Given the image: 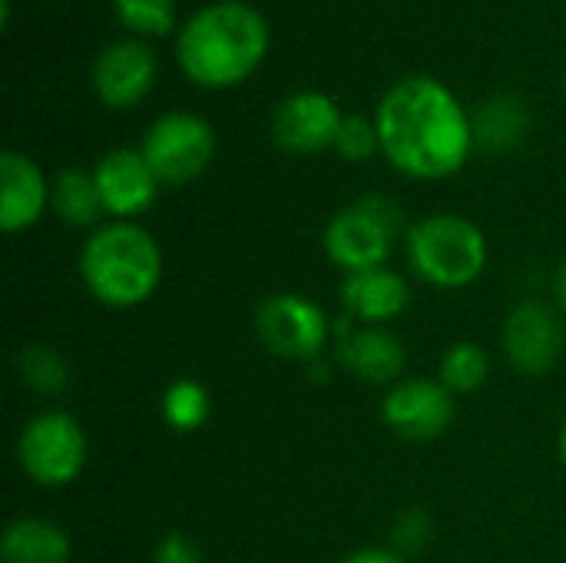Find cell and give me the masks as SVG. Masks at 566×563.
<instances>
[{
  "label": "cell",
  "instance_id": "cell-23",
  "mask_svg": "<svg viewBox=\"0 0 566 563\" xmlns=\"http://www.w3.org/2000/svg\"><path fill=\"white\" fill-rule=\"evenodd\" d=\"M123 27L143 37H159L176 27V0H109Z\"/></svg>",
  "mask_w": 566,
  "mask_h": 563
},
{
  "label": "cell",
  "instance_id": "cell-8",
  "mask_svg": "<svg viewBox=\"0 0 566 563\" xmlns=\"http://www.w3.org/2000/svg\"><path fill=\"white\" fill-rule=\"evenodd\" d=\"M255 332L262 345L289 362H318L335 338V325L318 302L298 292H275L255 312Z\"/></svg>",
  "mask_w": 566,
  "mask_h": 563
},
{
  "label": "cell",
  "instance_id": "cell-1",
  "mask_svg": "<svg viewBox=\"0 0 566 563\" xmlns=\"http://www.w3.org/2000/svg\"><path fill=\"white\" fill-rule=\"evenodd\" d=\"M375 126L381 156L411 179H448L464 169L474 143V119L464 103L434 76H405L385 90Z\"/></svg>",
  "mask_w": 566,
  "mask_h": 563
},
{
  "label": "cell",
  "instance_id": "cell-9",
  "mask_svg": "<svg viewBox=\"0 0 566 563\" xmlns=\"http://www.w3.org/2000/svg\"><path fill=\"white\" fill-rule=\"evenodd\" d=\"M501 345L507 362L531 378H544L551 375L566 348V325L564 312L551 302H521L501 332Z\"/></svg>",
  "mask_w": 566,
  "mask_h": 563
},
{
  "label": "cell",
  "instance_id": "cell-27",
  "mask_svg": "<svg viewBox=\"0 0 566 563\" xmlns=\"http://www.w3.org/2000/svg\"><path fill=\"white\" fill-rule=\"evenodd\" d=\"M338 563H405V557L391 548H361L355 554H348L345 561Z\"/></svg>",
  "mask_w": 566,
  "mask_h": 563
},
{
  "label": "cell",
  "instance_id": "cell-19",
  "mask_svg": "<svg viewBox=\"0 0 566 563\" xmlns=\"http://www.w3.org/2000/svg\"><path fill=\"white\" fill-rule=\"evenodd\" d=\"M50 206L73 229L99 226V216H106L93 173H86L80 166H66L53 176V202Z\"/></svg>",
  "mask_w": 566,
  "mask_h": 563
},
{
  "label": "cell",
  "instance_id": "cell-16",
  "mask_svg": "<svg viewBox=\"0 0 566 563\" xmlns=\"http://www.w3.org/2000/svg\"><path fill=\"white\" fill-rule=\"evenodd\" d=\"M342 305L358 325H388L411 305L408 279L388 265L352 272L342 279Z\"/></svg>",
  "mask_w": 566,
  "mask_h": 563
},
{
  "label": "cell",
  "instance_id": "cell-18",
  "mask_svg": "<svg viewBox=\"0 0 566 563\" xmlns=\"http://www.w3.org/2000/svg\"><path fill=\"white\" fill-rule=\"evenodd\" d=\"M471 119H474V143L491 153H507L521 146L524 136L531 133V113L524 100H517L514 93H497L484 100L478 113H471Z\"/></svg>",
  "mask_w": 566,
  "mask_h": 563
},
{
  "label": "cell",
  "instance_id": "cell-26",
  "mask_svg": "<svg viewBox=\"0 0 566 563\" xmlns=\"http://www.w3.org/2000/svg\"><path fill=\"white\" fill-rule=\"evenodd\" d=\"M153 563H206L202 551L196 548V541H189L179 531H169L159 538L156 551H153Z\"/></svg>",
  "mask_w": 566,
  "mask_h": 563
},
{
  "label": "cell",
  "instance_id": "cell-4",
  "mask_svg": "<svg viewBox=\"0 0 566 563\" xmlns=\"http://www.w3.org/2000/svg\"><path fill=\"white\" fill-rule=\"evenodd\" d=\"M405 252L415 275L434 289L474 285L491 259L484 229L461 212H434L405 232Z\"/></svg>",
  "mask_w": 566,
  "mask_h": 563
},
{
  "label": "cell",
  "instance_id": "cell-10",
  "mask_svg": "<svg viewBox=\"0 0 566 563\" xmlns=\"http://www.w3.org/2000/svg\"><path fill=\"white\" fill-rule=\"evenodd\" d=\"M342 106L322 90H295L272 113V139L279 149L295 156H312L335 149L342 129Z\"/></svg>",
  "mask_w": 566,
  "mask_h": 563
},
{
  "label": "cell",
  "instance_id": "cell-6",
  "mask_svg": "<svg viewBox=\"0 0 566 563\" xmlns=\"http://www.w3.org/2000/svg\"><path fill=\"white\" fill-rule=\"evenodd\" d=\"M90 458V441L83 425L70 411L33 415L17 438V465L40 488L73 484Z\"/></svg>",
  "mask_w": 566,
  "mask_h": 563
},
{
  "label": "cell",
  "instance_id": "cell-5",
  "mask_svg": "<svg viewBox=\"0 0 566 563\" xmlns=\"http://www.w3.org/2000/svg\"><path fill=\"white\" fill-rule=\"evenodd\" d=\"M401 232H405L401 206L381 192H371V196L348 202L328 219L322 232V246H325V256L345 275H352V272L388 265Z\"/></svg>",
  "mask_w": 566,
  "mask_h": 563
},
{
  "label": "cell",
  "instance_id": "cell-20",
  "mask_svg": "<svg viewBox=\"0 0 566 563\" xmlns=\"http://www.w3.org/2000/svg\"><path fill=\"white\" fill-rule=\"evenodd\" d=\"M488 375H491V358L478 342L451 345L438 365V378L451 395H471V392L484 388Z\"/></svg>",
  "mask_w": 566,
  "mask_h": 563
},
{
  "label": "cell",
  "instance_id": "cell-7",
  "mask_svg": "<svg viewBox=\"0 0 566 563\" xmlns=\"http://www.w3.org/2000/svg\"><path fill=\"white\" fill-rule=\"evenodd\" d=\"M139 153L146 156L163 186H182L209 169L216 156V129L199 113L169 110L149 123Z\"/></svg>",
  "mask_w": 566,
  "mask_h": 563
},
{
  "label": "cell",
  "instance_id": "cell-29",
  "mask_svg": "<svg viewBox=\"0 0 566 563\" xmlns=\"http://www.w3.org/2000/svg\"><path fill=\"white\" fill-rule=\"evenodd\" d=\"M557 455H560V461H564L566 468V418L564 425H560V431H557Z\"/></svg>",
  "mask_w": 566,
  "mask_h": 563
},
{
  "label": "cell",
  "instance_id": "cell-3",
  "mask_svg": "<svg viewBox=\"0 0 566 563\" xmlns=\"http://www.w3.org/2000/svg\"><path fill=\"white\" fill-rule=\"evenodd\" d=\"M80 279L93 302L106 309H136L149 302L163 282V249L139 222L109 219L83 242Z\"/></svg>",
  "mask_w": 566,
  "mask_h": 563
},
{
  "label": "cell",
  "instance_id": "cell-17",
  "mask_svg": "<svg viewBox=\"0 0 566 563\" xmlns=\"http://www.w3.org/2000/svg\"><path fill=\"white\" fill-rule=\"evenodd\" d=\"M73 544L66 531L46 518H17L0 534L3 563H70Z\"/></svg>",
  "mask_w": 566,
  "mask_h": 563
},
{
  "label": "cell",
  "instance_id": "cell-13",
  "mask_svg": "<svg viewBox=\"0 0 566 563\" xmlns=\"http://www.w3.org/2000/svg\"><path fill=\"white\" fill-rule=\"evenodd\" d=\"M335 358L365 385H395L405 372V342L385 325H358L355 319H338Z\"/></svg>",
  "mask_w": 566,
  "mask_h": 563
},
{
  "label": "cell",
  "instance_id": "cell-30",
  "mask_svg": "<svg viewBox=\"0 0 566 563\" xmlns=\"http://www.w3.org/2000/svg\"><path fill=\"white\" fill-rule=\"evenodd\" d=\"M564 86H566V73H564Z\"/></svg>",
  "mask_w": 566,
  "mask_h": 563
},
{
  "label": "cell",
  "instance_id": "cell-22",
  "mask_svg": "<svg viewBox=\"0 0 566 563\" xmlns=\"http://www.w3.org/2000/svg\"><path fill=\"white\" fill-rule=\"evenodd\" d=\"M17 372H20L23 385H30L40 395H63V388L70 382L66 358L46 342L23 345L20 355H17Z\"/></svg>",
  "mask_w": 566,
  "mask_h": 563
},
{
  "label": "cell",
  "instance_id": "cell-28",
  "mask_svg": "<svg viewBox=\"0 0 566 563\" xmlns=\"http://www.w3.org/2000/svg\"><path fill=\"white\" fill-rule=\"evenodd\" d=\"M554 295H557V309L564 312L566 319V256L564 262L557 265V272H554Z\"/></svg>",
  "mask_w": 566,
  "mask_h": 563
},
{
  "label": "cell",
  "instance_id": "cell-21",
  "mask_svg": "<svg viewBox=\"0 0 566 563\" xmlns=\"http://www.w3.org/2000/svg\"><path fill=\"white\" fill-rule=\"evenodd\" d=\"M212 415V398L202 382L196 378H179L166 388L163 395V418L172 431L192 435L199 431Z\"/></svg>",
  "mask_w": 566,
  "mask_h": 563
},
{
  "label": "cell",
  "instance_id": "cell-12",
  "mask_svg": "<svg viewBox=\"0 0 566 563\" xmlns=\"http://www.w3.org/2000/svg\"><path fill=\"white\" fill-rule=\"evenodd\" d=\"M156 73H159L156 50L136 37H123L96 53L90 80L103 106L126 110L136 106L153 90Z\"/></svg>",
  "mask_w": 566,
  "mask_h": 563
},
{
  "label": "cell",
  "instance_id": "cell-2",
  "mask_svg": "<svg viewBox=\"0 0 566 563\" xmlns=\"http://www.w3.org/2000/svg\"><path fill=\"white\" fill-rule=\"evenodd\" d=\"M269 20L245 0H212L186 17L176 33V60L199 86H235L269 53Z\"/></svg>",
  "mask_w": 566,
  "mask_h": 563
},
{
  "label": "cell",
  "instance_id": "cell-15",
  "mask_svg": "<svg viewBox=\"0 0 566 563\" xmlns=\"http://www.w3.org/2000/svg\"><path fill=\"white\" fill-rule=\"evenodd\" d=\"M53 202V186L46 173L17 149L0 153V226L17 236L33 229Z\"/></svg>",
  "mask_w": 566,
  "mask_h": 563
},
{
  "label": "cell",
  "instance_id": "cell-25",
  "mask_svg": "<svg viewBox=\"0 0 566 563\" xmlns=\"http://www.w3.org/2000/svg\"><path fill=\"white\" fill-rule=\"evenodd\" d=\"M434 538V521L428 511L421 508H411L405 511L398 521H395V531H391V541H395V551L405 557V554H418L431 544Z\"/></svg>",
  "mask_w": 566,
  "mask_h": 563
},
{
  "label": "cell",
  "instance_id": "cell-11",
  "mask_svg": "<svg viewBox=\"0 0 566 563\" xmlns=\"http://www.w3.org/2000/svg\"><path fill=\"white\" fill-rule=\"evenodd\" d=\"M381 418L405 441H434L454 421V395L441 378H401L388 388Z\"/></svg>",
  "mask_w": 566,
  "mask_h": 563
},
{
  "label": "cell",
  "instance_id": "cell-14",
  "mask_svg": "<svg viewBox=\"0 0 566 563\" xmlns=\"http://www.w3.org/2000/svg\"><path fill=\"white\" fill-rule=\"evenodd\" d=\"M93 179L103 199V212L126 222H136V216H143L156 202L163 186L153 166L146 163V156L129 146L99 156L93 166Z\"/></svg>",
  "mask_w": 566,
  "mask_h": 563
},
{
  "label": "cell",
  "instance_id": "cell-24",
  "mask_svg": "<svg viewBox=\"0 0 566 563\" xmlns=\"http://www.w3.org/2000/svg\"><path fill=\"white\" fill-rule=\"evenodd\" d=\"M335 153L345 163H365L375 153H381V139H378V126L375 119L361 116V113H345L338 139H335Z\"/></svg>",
  "mask_w": 566,
  "mask_h": 563
}]
</instances>
